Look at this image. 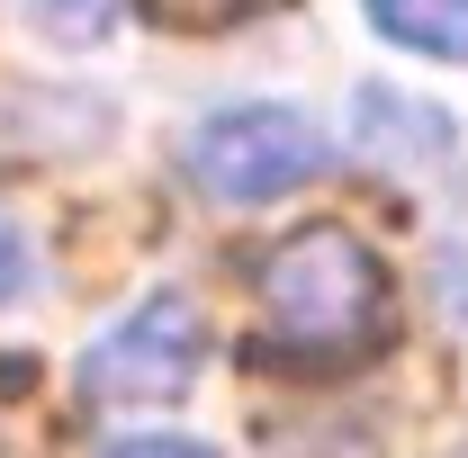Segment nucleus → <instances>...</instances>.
Wrapping results in <instances>:
<instances>
[{
	"instance_id": "nucleus-1",
	"label": "nucleus",
	"mask_w": 468,
	"mask_h": 458,
	"mask_svg": "<svg viewBox=\"0 0 468 458\" xmlns=\"http://www.w3.org/2000/svg\"><path fill=\"white\" fill-rule=\"evenodd\" d=\"M252 279H261V359L351 369L388 342V270L351 225L289 234Z\"/></svg>"
},
{
	"instance_id": "nucleus-2",
	"label": "nucleus",
	"mask_w": 468,
	"mask_h": 458,
	"mask_svg": "<svg viewBox=\"0 0 468 458\" xmlns=\"http://www.w3.org/2000/svg\"><path fill=\"white\" fill-rule=\"evenodd\" d=\"M189 172H198L207 198H226V207H271V198H289L297 180L324 172V135L297 109H226V117L198 126Z\"/></svg>"
},
{
	"instance_id": "nucleus-3",
	"label": "nucleus",
	"mask_w": 468,
	"mask_h": 458,
	"mask_svg": "<svg viewBox=\"0 0 468 458\" xmlns=\"http://www.w3.org/2000/svg\"><path fill=\"white\" fill-rule=\"evenodd\" d=\"M198 359H207V324H198V306L189 297H144L126 324H117L109 342H90L81 359V396L100 404H172L189 378H198Z\"/></svg>"
},
{
	"instance_id": "nucleus-4",
	"label": "nucleus",
	"mask_w": 468,
	"mask_h": 458,
	"mask_svg": "<svg viewBox=\"0 0 468 458\" xmlns=\"http://www.w3.org/2000/svg\"><path fill=\"white\" fill-rule=\"evenodd\" d=\"M378 18V36H397L406 55L468 63V0H360Z\"/></svg>"
},
{
	"instance_id": "nucleus-5",
	"label": "nucleus",
	"mask_w": 468,
	"mask_h": 458,
	"mask_svg": "<svg viewBox=\"0 0 468 458\" xmlns=\"http://www.w3.org/2000/svg\"><path fill=\"white\" fill-rule=\"evenodd\" d=\"M46 36H63V46H90V36H109V18H117V0H18Z\"/></svg>"
},
{
	"instance_id": "nucleus-6",
	"label": "nucleus",
	"mask_w": 468,
	"mask_h": 458,
	"mask_svg": "<svg viewBox=\"0 0 468 458\" xmlns=\"http://www.w3.org/2000/svg\"><path fill=\"white\" fill-rule=\"evenodd\" d=\"M27 287V243H18V225L0 216V297H18Z\"/></svg>"
},
{
	"instance_id": "nucleus-7",
	"label": "nucleus",
	"mask_w": 468,
	"mask_h": 458,
	"mask_svg": "<svg viewBox=\"0 0 468 458\" xmlns=\"http://www.w3.org/2000/svg\"><path fill=\"white\" fill-rule=\"evenodd\" d=\"M154 9H172V18H243L261 0H154Z\"/></svg>"
},
{
	"instance_id": "nucleus-8",
	"label": "nucleus",
	"mask_w": 468,
	"mask_h": 458,
	"mask_svg": "<svg viewBox=\"0 0 468 458\" xmlns=\"http://www.w3.org/2000/svg\"><path fill=\"white\" fill-rule=\"evenodd\" d=\"M109 458H217V450H198V441H117Z\"/></svg>"
}]
</instances>
